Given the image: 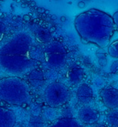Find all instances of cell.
I'll list each match as a JSON object with an SVG mask.
<instances>
[{"instance_id": "obj_1", "label": "cell", "mask_w": 118, "mask_h": 127, "mask_svg": "<svg viewBox=\"0 0 118 127\" xmlns=\"http://www.w3.org/2000/svg\"><path fill=\"white\" fill-rule=\"evenodd\" d=\"M36 50L30 36L18 34L0 49V69L11 76L29 73L39 63L32 54Z\"/></svg>"}, {"instance_id": "obj_2", "label": "cell", "mask_w": 118, "mask_h": 127, "mask_svg": "<svg viewBox=\"0 0 118 127\" xmlns=\"http://www.w3.org/2000/svg\"><path fill=\"white\" fill-rule=\"evenodd\" d=\"M74 26L83 43L102 49L109 46L116 31L112 16L95 8L78 14Z\"/></svg>"}, {"instance_id": "obj_3", "label": "cell", "mask_w": 118, "mask_h": 127, "mask_svg": "<svg viewBox=\"0 0 118 127\" xmlns=\"http://www.w3.org/2000/svg\"><path fill=\"white\" fill-rule=\"evenodd\" d=\"M0 100L14 106H24L31 100L29 84L17 76L0 80Z\"/></svg>"}, {"instance_id": "obj_4", "label": "cell", "mask_w": 118, "mask_h": 127, "mask_svg": "<svg viewBox=\"0 0 118 127\" xmlns=\"http://www.w3.org/2000/svg\"><path fill=\"white\" fill-rule=\"evenodd\" d=\"M70 91L62 82H54L49 84L44 90V100L51 107L65 105L70 99Z\"/></svg>"}, {"instance_id": "obj_5", "label": "cell", "mask_w": 118, "mask_h": 127, "mask_svg": "<svg viewBox=\"0 0 118 127\" xmlns=\"http://www.w3.org/2000/svg\"><path fill=\"white\" fill-rule=\"evenodd\" d=\"M67 55L66 49L61 42L55 41L46 46L43 53V59L47 67L57 70L65 66Z\"/></svg>"}, {"instance_id": "obj_6", "label": "cell", "mask_w": 118, "mask_h": 127, "mask_svg": "<svg viewBox=\"0 0 118 127\" xmlns=\"http://www.w3.org/2000/svg\"><path fill=\"white\" fill-rule=\"evenodd\" d=\"M77 116L83 125H95L100 119V113L94 107L83 105L78 111Z\"/></svg>"}, {"instance_id": "obj_7", "label": "cell", "mask_w": 118, "mask_h": 127, "mask_svg": "<svg viewBox=\"0 0 118 127\" xmlns=\"http://www.w3.org/2000/svg\"><path fill=\"white\" fill-rule=\"evenodd\" d=\"M100 98L105 107L110 110L118 107V90L107 86L100 91Z\"/></svg>"}, {"instance_id": "obj_8", "label": "cell", "mask_w": 118, "mask_h": 127, "mask_svg": "<svg viewBox=\"0 0 118 127\" xmlns=\"http://www.w3.org/2000/svg\"><path fill=\"white\" fill-rule=\"evenodd\" d=\"M76 98L80 104L87 105L94 99V92L91 87L87 83H82L76 90Z\"/></svg>"}, {"instance_id": "obj_9", "label": "cell", "mask_w": 118, "mask_h": 127, "mask_svg": "<svg viewBox=\"0 0 118 127\" xmlns=\"http://www.w3.org/2000/svg\"><path fill=\"white\" fill-rule=\"evenodd\" d=\"M16 115L10 109L0 107V127H14Z\"/></svg>"}, {"instance_id": "obj_10", "label": "cell", "mask_w": 118, "mask_h": 127, "mask_svg": "<svg viewBox=\"0 0 118 127\" xmlns=\"http://www.w3.org/2000/svg\"><path fill=\"white\" fill-rule=\"evenodd\" d=\"M47 127H84L77 119L72 117H63L53 122Z\"/></svg>"}, {"instance_id": "obj_11", "label": "cell", "mask_w": 118, "mask_h": 127, "mask_svg": "<svg viewBox=\"0 0 118 127\" xmlns=\"http://www.w3.org/2000/svg\"><path fill=\"white\" fill-rule=\"evenodd\" d=\"M28 80L29 85H31L34 88H39L44 84L45 76H44L43 72L40 69L35 68L28 73Z\"/></svg>"}, {"instance_id": "obj_12", "label": "cell", "mask_w": 118, "mask_h": 127, "mask_svg": "<svg viewBox=\"0 0 118 127\" xmlns=\"http://www.w3.org/2000/svg\"><path fill=\"white\" fill-rule=\"evenodd\" d=\"M68 82L72 85L80 83L84 77V70L80 66H72L67 73Z\"/></svg>"}, {"instance_id": "obj_13", "label": "cell", "mask_w": 118, "mask_h": 127, "mask_svg": "<svg viewBox=\"0 0 118 127\" xmlns=\"http://www.w3.org/2000/svg\"><path fill=\"white\" fill-rule=\"evenodd\" d=\"M106 123L110 127H118V109H113L108 112Z\"/></svg>"}, {"instance_id": "obj_14", "label": "cell", "mask_w": 118, "mask_h": 127, "mask_svg": "<svg viewBox=\"0 0 118 127\" xmlns=\"http://www.w3.org/2000/svg\"><path fill=\"white\" fill-rule=\"evenodd\" d=\"M107 53L111 57L118 59V38L109 44L107 46Z\"/></svg>"}, {"instance_id": "obj_15", "label": "cell", "mask_w": 118, "mask_h": 127, "mask_svg": "<svg viewBox=\"0 0 118 127\" xmlns=\"http://www.w3.org/2000/svg\"><path fill=\"white\" fill-rule=\"evenodd\" d=\"M45 121L41 116H32L28 121V127H45Z\"/></svg>"}, {"instance_id": "obj_16", "label": "cell", "mask_w": 118, "mask_h": 127, "mask_svg": "<svg viewBox=\"0 0 118 127\" xmlns=\"http://www.w3.org/2000/svg\"><path fill=\"white\" fill-rule=\"evenodd\" d=\"M96 57L98 61V63L102 67H104L107 64V57L106 53L105 52L104 49L99 48L96 51Z\"/></svg>"}, {"instance_id": "obj_17", "label": "cell", "mask_w": 118, "mask_h": 127, "mask_svg": "<svg viewBox=\"0 0 118 127\" xmlns=\"http://www.w3.org/2000/svg\"><path fill=\"white\" fill-rule=\"evenodd\" d=\"M110 71L111 74L118 75V61H114L112 63L110 67Z\"/></svg>"}, {"instance_id": "obj_18", "label": "cell", "mask_w": 118, "mask_h": 127, "mask_svg": "<svg viewBox=\"0 0 118 127\" xmlns=\"http://www.w3.org/2000/svg\"><path fill=\"white\" fill-rule=\"evenodd\" d=\"M113 20H114V26H115V29L116 31L118 32V11L115 12L114 14H113Z\"/></svg>"}, {"instance_id": "obj_19", "label": "cell", "mask_w": 118, "mask_h": 127, "mask_svg": "<svg viewBox=\"0 0 118 127\" xmlns=\"http://www.w3.org/2000/svg\"><path fill=\"white\" fill-rule=\"evenodd\" d=\"M5 31H6V26L4 25L2 22L0 21V40H1L2 35H4Z\"/></svg>"}, {"instance_id": "obj_20", "label": "cell", "mask_w": 118, "mask_h": 127, "mask_svg": "<svg viewBox=\"0 0 118 127\" xmlns=\"http://www.w3.org/2000/svg\"><path fill=\"white\" fill-rule=\"evenodd\" d=\"M31 20V17L28 15V14H25V15L23 16V21L24 22H29Z\"/></svg>"}, {"instance_id": "obj_21", "label": "cell", "mask_w": 118, "mask_h": 127, "mask_svg": "<svg viewBox=\"0 0 118 127\" xmlns=\"http://www.w3.org/2000/svg\"><path fill=\"white\" fill-rule=\"evenodd\" d=\"M36 11L39 13H45V9L44 8H42V7H38L36 9Z\"/></svg>"}, {"instance_id": "obj_22", "label": "cell", "mask_w": 118, "mask_h": 127, "mask_svg": "<svg viewBox=\"0 0 118 127\" xmlns=\"http://www.w3.org/2000/svg\"><path fill=\"white\" fill-rule=\"evenodd\" d=\"M84 6H85V3L83 2H80L78 3V7L79 8H83Z\"/></svg>"}, {"instance_id": "obj_23", "label": "cell", "mask_w": 118, "mask_h": 127, "mask_svg": "<svg viewBox=\"0 0 118 127\" xmlns=\"http://www.w3.org/2000/svg\"><path fill=\"white\" fill-rule=\"evenodd\" d=\"M55 31H56V28H55V27H54V26L49 28V32H50V33H51V34L54 33Z\"/></svg>"}, {"instance_id": "obj_24", "label": "cell", "mask_w": 118, "mask_h": 127, "mask_svg": "<svg viewBox=\"0 0 118 127\" xmlns=\"http://www.w3.org/2000/svg\"><path fill=\"white\" fill-rule=\"evenodd\" d=\"M93 127H106V126L103 124H101V123H96L93 126Z\"/></svg>"}, {"instance_id": "obj_25", "label": "cell", "mask_w": 118, "mask_h": 127, "mask_svg": "<svg viewBox=\"0 0 118 127\" xmlns=\"http://www.w3.org/2000/svg\"><path fill=\"white\" fill-rule=\"evenodd\" d=\"M28 6H30V7H34V6H36V2H34V1H32L30 3H29Z\"/></svg>"}, {"instance_id": "obj_26", "label": "cell", "mask_w": 118, "mask_h": 127, "mask_svg": "<svg viewBox=\"0 0 118 127\" xmlns=\"http://www.w3.org/2000/svg\"><path fill=\"white\" fill-rule=\"evenodd\" d=\"M28 6V4L27 2H24V3H21V8H26Z\"/></svg>"}, {"instance_id": "obj_27", "label": "cell", "mask_w": 118, "mask_h": 127, "mask_svg": "<svg viewBox=\"0 0 118 127\" xmlns=\"http://www.w3.org/2000/svg\"><path fill=\"white\" fill-rule=\"evenodd\" d=\"M5 17V13L2 12H0V18H3Z\"/></svg>"}, {"instance_id": "obj_28", "label": "cell", "mask_w": 118, "mask_h": 127, "mask_svg": "<svg viewBox=\"0 0 118 127\" xmlns=\"http://www.w3.org/2000/svg\"><path fill=\"white\" fill-rule=\"evenodd\" d=\"M12 20H13V21H16V20H17V17L16 15H13V16L12 17Z\"/></svg>"}, {"instance_id": "obj_29", "label": "cell", "mask_w": 118, "mask_h": 127, "mask_svg": "<svg viewBox=\"0 0 118 127\" xmlns=\"http://www.w3.org/2000/svg\"><path fill=\"white\" fill-rule=\"evenodd\" d=\"M61 21H63V22H64V21H66V17H64V16L61 17Z\"/></svg>"}, {"instance_id": "obj_30", "label": "cell", "mask_w": 118, "mask_h": 127, "mask_svg": "<svg viewBox=\"0 0 118 127\" xmlns=\"http://www.w3.org/2000/svg\"><path fill=\"white\" fill-rule=\"evenodd\" d=\"M17 3H21L22 2V0H15Z\"/></svg>"}, {"instance_id": "obj_31", "label": "cell", "mask_w": 118, "mask_h": 127, "mask_svg": "<svg viewBox=\"0 0 118 127\" xmlns=\"http://www.w3.org/2000/svg\"><path fill=\"white\" fill-rule=\"evenodd\" d=\"M45 13H46V14L49 13V10H47V9H45Z\"/></svg>"}, {"instance_id": "obj_32", "label": "cell", "mask_w": 118, "mask_h": 127, "mask_svg": "<svg viewBox=\"0 0 118 127\" xmlns=\"http://www.w3.org/2000/svg\"><path fill=\"white\" fill-rule=\"evenodd\" d=\"M28 15L30 16V17H32V13H28Z\"/></svg>"}, {"instance_id": "obj_33", "label": "cell", "mask_w": 118, "mask_h": 127, "mask_svg": "<svg viewBox=\"0 0 118 127\" xmlns=\"http://www.w3.org/2000/svg\"><path fill=\"white\" fill-rule=\"evenodd\" d=\"M52 19H56V16H53L52 17Z\"/></svg>"}]
</instances>
